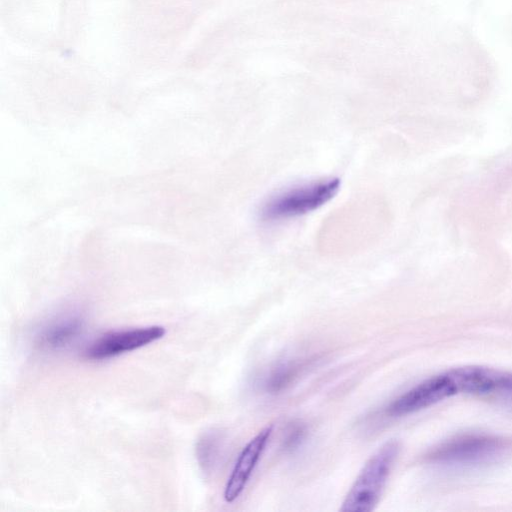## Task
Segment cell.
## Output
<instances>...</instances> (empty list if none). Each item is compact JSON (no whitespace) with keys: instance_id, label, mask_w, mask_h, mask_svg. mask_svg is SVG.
<instances>
[{"instance_id":"1","label":"cell","mask_w":512,"mask_h":512,"mask_svg":"<svg viewBox=\"0 0 512 512\" xmlns=\"http://www.w3.org/2000/svg\"><path fill=\"white\" fill-rule=\"evenodd\" d=\"M398 452L399 443L390 440L369 457L346 494L340 511L369 512L374 509L383 493Z\"/></svg>"},{"instance_id":"2","label":"cell","mask_w":512,"mask_h":512,"mask_svg":"<svg viewBox=\"0 0 512 512\" xmlns=\"http://www.w3.org/2000/svg\"><path fill=\"white\" fill-rule=\"evenodd\" d=\"M340 188L338 178L294 186L270 196L259 210L263 222H277L304 215L330 201Z\"/></svg>"},{"instance_id":"3","label":"cell","mask_w":512,"mask_h":512,"mask_svg":"<svg viewBox=\"0 0 512 512\" xmlns=\"http://www.w3.org/2000/svg\"><path fill=\"white\" fill-rule=\"evenodd\" d=\"M166 329L160 325L109 331L84 350L83 356L92 361H102L134 351L161 339Z\"/></svg>"},{"instance_id":"4","label":"cell","mask_w":512,"mask_h":512,"mask_svg":"<svg viewBox=\"0 0 512 512\" xmlns=\"http://www.w3.org/2000/svg\"><path fill=\"white\" fill-rule=\"evenodd\" d=\"M456 395L447 372L431 376L415 385L385 408L389 417H402Z\"/></svg>"},{"instance_id":"5","label":"cell","mask_w":512,"mask_h":512,"mask_svg":"<svg viewBox=\"0 0 512 512\" xmlns=\"http://www.w3.org/2000/svg\"><path fill=\"white\" fill-rule=\"evenodd\" d=\"M456 395L512 393V372L482 366L457 367L447 371Z\"/></svg>"},{"instance_id":"6","label":"cell","mask_w":512,"mask_h":512,"mask_svg":"<svg viewBox=\"0 0 512 512\" xmlns=\"http://www.w3.org/2000/svg\"><path fill=\"white\" fill-rule=\"evenodd\" d=\"M502 448V441L487 435L456 437L435 448L429 458L435 462L463 463L485 459Z\"/></svg>"},{"instance_id":"7","label":"cell","mask_w":512,"mask_h":512,"mask_svg":"<svg viewBox=\"0 0 512 512\" xmlns=\"http://www.w3.org/2000/svg\"><path fill=\"white\" fill-rule=\"evenodd\" d=\"M272 432L273 426H266L241 450L224 488L223 497L227 503L234 502L244 491Z\"/></svg>"},{"instance_id":"8","label":"cell","mask_w":512,"mask_h":512,"mask_svg":"<svg viewBox=\"0 0 512 512\" xmlns=\"http://www.w3.org/2000/svg\"><path fill=\"white\" fill-rule=\"evenodd\" d=\"M84 321L81 316L67 314L50 320L35 335V345L45 351L66 348L81 334Z\"/></svg>"},{"instance_id":"9","label":"cell","mask_w":512,"mask_h":512,"mask_svg":"<svg viewBox=\"0 0 512 512\" xmlns=\"http://www.w3.org/2000/svg\"><path fill=\"white\" fill-rule=\"evenodd\" d=\"M304 367V362L297 360H288L277 364L264 377L263 389L270 394H278L286 390L296 380Z\"/></svg>"},{"instance_id":"10","label":"cell","mask_w":512,"mask_h":512,"mask_svg":"<svg viewBox=\"0 0 512 512\" xmlns=\"http://www.w3.org/2000/svg\"><path fill=\"white\" fill-rule=\"evenodd\" d=\"M222 447L221 435L216 431L204 433L196 444V458L203 472H211L218 462Z\"/></svg>"},{"instance_id":"11","label":"cell","mask_w":512,"mask_h":512,"mask_svg":"<svg viewBox=\"0 0 512 512\" xmlns=\"http://www.w3.org/2000/svg\"><path fill=\"white\" fill-rule=\"evenodd\" d=\"M307 435L306 426L301 422H292L287 427L281 448L285 453H293L301 447Z\"/></svg>"}]
</instances>
